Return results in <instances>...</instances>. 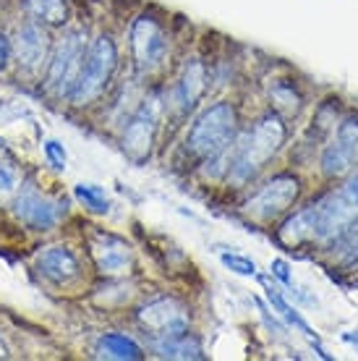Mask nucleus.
Returning a JSON list of instances; mask_svg holds the SVG:
<instances>
[{
    "instance_id": "nucleus-16",
    "label": "nucleus",
    "mask_w": 358,
    "mask_h": 361,
    "mask_svg": "<svg viewBox=\"0 0 358 361\" xmlns=\"http://www.w3.org/2000/svg\"><path fill=\"white\" fill-rule=\"evenodd\" d=\"M278 241L283 246H290V249H298V246L314 241V209L311 204L304 209H298L288 217L285 223L278 228Z\"/></svg>"
},
{
    "instance_id": "nucleus-27",
    "label": "nucleus",
    "mask_w": 358,
    "mask_h": 361,
    "mask_svg": "<svg viewBox=\"0 0 358 361\" xmlns=\"http://www.w3.org/2000/svg\"><path fill=\"white\" fill-rule=\"evenodd\" d=\"M272 272H275V278H278L283 286L293 288V278H290V272H288V264L283 262V259H275V262H272Z\"/></svg>"
},
{
    "instance_id": "nucleus-29",
    "label": "nucleus",
    "mask_w": 358,
    "mask_h": 361,
    "mask_svg": "<svg viewBox=\"0 0 358 361\" xmlns=\"http://www.w3.org/2000/svg\"><path fill=\"white\" fill-rule=\"evenodd\" d=\"M345 341H348V343H353L358 348V330H350V333H345Z\"/></svg>"
},
{
    "instance_id": "nucleus-15",
    "label": "nucleus",
    "mask_w": 358,
    "mask_h": 361,
    "mask_svg": "<svg viewBox=\"0 0 358 361\" xmlns=\"http://www.w3.org/2000/svg\"><path fill=\"white\" fill-rule=\"evenodd\" d=\"M206 90V68L202 61H188L183 73H180L178 90H175V97H178L180 110H194L197 102L202 99Z\"/></svg>"
},
{
    "instance_id": "nucleus-26",
    "label": "nucleus",
    "mask_w": 358,
    "mask_h": 361,
    "mask_svg": "<svg viewBox=\"0 0 358 361\" xmlns=\"http://www.w3.org/2000/svg\"><path fill=\"white\" fill-rule=\"evenodd\" d=\"M45 154H47V160H50V165H53V168H58V171H63V168H66L68 154H66V149H63L61 142L47 139V142H45Z\"/></svg>"
},
{
    "instance_id": "nucleus-18",
    "label": "nucleus",
    "mask_w": 358,
    "mask_h": 361,
    "mask_svg": "<svg viewBox=\"0 0 358 361\" xmlns=\"http://www.w3.org/2000/svg\"><path fill=\"white\" fill-rule=\"evenodd\" d=\"M24 8L42 27H63L71 16L68 0H24Z\"/></svg>"
},
{
    "instance_id": "nucleus-13",
    "label": "nucleus",
    "mask_w": 358,
    "mask_h": 361,
    "mask_svg": "<svg viewBox=\"0 0 358 361\" xmlns=\"http://www.w3.org/2000/svg\"><path fill=\"white\" fill-rule=\"evenodd\" d=\"M16 217L32 231H50L61 217V204L37 194L35 189L21 191L16 197Z\"/></svg>"
},
{
    "instance_id": "nucleus-14",
    "label": "nucleus",
    "mask_w": 358,
    "mask_h": 361,
    "mask_svg": "<svg viewBox=\"0 0 358 361\" xmlns=\"http://www.w3.org/2000/svg\"><path fill=\"white\" fill-rule=\"evenodd\" d=\"M37 270L42 272L50 283L66 286L73 278H79V259L66 246H47L37 254Z\"/></svg>"
},
{
    "instance_id": "nucleus-22",
    "label": "nucleus",
    "mask_w": 358,
    "mask_h": 361,
    "mask_svg": "<svg viewBox=\"0 0 358 361\" xmlns=\"http://www.w3.org/2000/svg\"><path fill=\"white\" fill-rule=\"evenodd\" d=\"M261 280H264V286H267V298H269V304H272V307L278 309L280 314L285 317V319H288V322H290L293 327H298V330H304L306 335H314V333H311V327H309V325L304 322V317L298 314L296 307H290V304H288V298L283 296V293H280V290L275 288L272 283H269V278H261Z\"/></svg>"
},
{
    "instance_id": "nucleus-17",
    "label": "nucleus",
    "mask_w": 358,
    "mask_h": 361,
    "mask_svg": "<svg viewBox=\"0 0 358 361\" xmlns=\"http://www.w3.org/2000/svg\"><path fill=\"white\" fill-rule=\"evenodd\" d=\"M154 351L162 359H204V348L199 338L188 333L173 335V338H154Z\"/></svg>"
},
{
    "instance_id": "nucleus-7",
    "label": "nucleus",
    "mask_w": 358,
    "mask_h": 361,
    "mask_svg": "<svg viewBox=\"0 0 358 361\" xmlns=\"http://www.w3.org/2000/svg\"><path fill=\"white\" fill-rule=\"evenodd\" d=\"M319 165L327 178H345L353 168H358V116L342 118L335 139L324 147Z\"/></svg>"
},
{
    "instance_id": "nucleus-3",
    "label": "nucleus",
    "mask_w": 358,
    "mask_h": 361,
    "mask_svg": "<svg viewBox=\"0 0 358 361\" xmlns=\"http://www.w3.org/2000/svg\"><path fill=\"white\" fill-rule=\"evenodd\" d=\"M235 134H238V113H235L233 102L220 99L194 121L186 147L191 149V154L209 160L215 154L228 152L235 145Z\"/></svg>"
},
{
    "instance_id": "nucleus-5",
    "label": "nucleus",
    "mask_w": 358,
    "mask_h": 361,
    "mask_svg": "<svg viewBox=\"0 0 358 361\" xmlns=\"http://www.w3.org/2000/svg\"><path fill=\"white\" fill-rule=\"evenodd\" d=\"M84 32L81 29H71L61 37V42L53 47V55L47 61V73L45 84L47 90H55L61 97H71L73 84L79 79L81 63H84Z\"/></svg>"
},
{
    "instance_id": "nucleus-8",
    "label": "nucleus",
    "mask_w": 358,
    "mask_h": 361,
    "mask_svg": "<svg viewBox=\"0 0 358 361\" xmlns=\"http://www.w3.org/2000/svg\"><path fill=\"white\" fill-rule=\"evenodd\" d=\"M157 121H160V102H157V97H149L144 99L142 108L136 110L131 121L125 123L123 152L134 163H144L152 152L154 136H157Z\"/></svg>"
},
{
    "instance_id": "nucleus-19",
    "label": "nucleus",
    "mask_w": 358,
    "mask_h": 361,
    "mask_svg": "<svg viewBox=\"0 0 358 361\" xmlns=\"http://www.w3.org/2000/svg\"><path fill=\"white\" fill-rule=\"evenodd\" d=\"M97 356L99 359L136 361V359H142L144 353H142V348H139V343H134L128 335L108 333L97 341Z\"/></svg>"
},
{
    "instance_id": "nucleus-25",
    "label": "nucleus",
    "mask_w": 358,
    "mask_h": 361,
    "mask_svg": "<svg viewBox=\"0 0 358 361\" xmlns=\"http://www.w3.org/2000/svg\"><path fill=\"white\" fill-rule=\"evenodd\" d=\"M225 267H230L238 275H257V264L249 257H241V254H220Z\"/></svg>"
},
{
    "instance_id": "nucleus-24",
    "label": "nucleus",
    "mask_w": 358,
    "mask_h": 361,
    "mask_svg": "<svg viewBox=\"0 0 358 361\" xmlns=\"http://www.w3.org/2000/svg\"><path fill=\"white\" fill-rule=\"evenodd\" d=\"M18 191V171L11 163H0V202H8Z\"/></svg>"
},
{
    "instance_id": "nucleus-28",
    "label": "nucleus",
    "mask_w": 358,
    "mask_h": 361,
    "mask_svg": "<svg viewBox=\"0 0 358 361\" xmlns=\"http://www.w3.org/2000/svg\"><path fill=\"white\" fill-rule=\"evenodd\" d=\"M11 61V39L6 35H0V71L8 66Z\"/></svg>"
},
{
    "instance_id": "nucleus-20",
    "label": "nucleus",
    "mask_w": 358,
    "mask_h": 361,
    "mask_svg": "<svg viewBox=\"0 0 358 361\" xmlns=\"http://www.w3.org/2000/svg\"><path fill=\"white\" fill-rule=\"evenodd\" d=\"M269 99H272V105H275V113L283 118H293L301 113V105H304V99L301 94L296 92V87L288 82H278L269 87Z\"/></svg>"
},
{
    "instance_id": "nucleus-9",
    "label": "nucleus",
    "mask_w": 358,
    "mask_h": 361,
    "mask_svg": "<svg viewBox=\"0 0 358 361\" xmlns=\"http://www.w3.org/2000/svg\"><path fill=\"white\" fill-rule=\"evenodd\" d=\"M131 53H134L136 71H152L162 63V58L168 53V39L165 32L152 16H139L131 27Z\"/></svg>"
},
{
    "instance_id": "nucleus-6",
    "label": "nucleus",
    "mask_w": 358,
    "mask_h": 361,
    "mask_svg": "<svg viewBox=\"0 0 358 361\" xmlns=\"http://www.w3.org/2000/svg\"><path fill=\"white\" fill-rule=\"evenodd\" d=\"M298 194H301V180L290 173H280L275 178L269 180L267 186H261L257 191V197L249 199L246 204V212L257 220H275V217L285 215L288 209L296 204Z\"/></svg>"
},
{
    "instance_id": "nucleus-2",
    "label": "nucleus",
    "mask_w": 358,
    "mask_h": 361,
    "mask_svg": "<svg viewBox=\"0 0 358 361\" xmlns=\"http://www.w3.org/2000/svg\"><path fill=\"white\" fill-rule=\"evenodd\" d=\"M314 209V241L335 244L338 238L358 228V168L345 176L338 189L311 202Z\"/></svg>"
},
{
    "instance_id": "nucleus-21",
    "label": "nucleus",
    "mask_w": 358,
    "mask_h": 361,
    "mask_svg": "<svg viewBox=\"0 0 358 361\" xmlns=\"http://www.w3.org/2000/svg\"><path fill=\"white\" fill-rule=\"evenodd\" d=\"M335 262L348 272L358 270V228L348 231L342 238L335 241Z\"/></svg>"
},
{
    "instance_id": "nucleus-10",
    "label": "nucleus",
    "mask_w": 358,
    "mask_h": 361,
    "mask_svg": "<svg viewBox=\"0 0 358 361\" xmlns=\"http://www.w3.org/2000/svg\"><path fill=\"white\" fill-rule=\"evenodd\" d=\"M136 319L154 338H173V335L188 333V312L175 298H157L144 304Z\"/></svg>"
},
{
    "instance_id": "nucleus-11",
    "label": "nucleus",
    "mask_w": 358,
    "mask_h": 361,
    "mask_svg": "<svg viewBox=\"0 0 358 361\" xmlns=\"http://www.w3.org/2000/svg\"><path fill=\"white\" fill-rule=\"evenodd\" d=\"M90 254L94 259V267H97L102 275L108 278H118V275H125L134 264V252L131 246L125 244L123 238H118L113 233H94L90 241Z\"/></svg>"
},
{
    "instance_id": "nucleus-23",
    "label": "nucleus",
    "mask_w": 358,
    "mask_h": 361,
    "mask_svg": "<svg viewBox=\"0 0 358 361\" xmlns=\"http://www.w3.org/2000/svg\"><path fill=\"white\" fill-rule=\"evenodd\" d=\"M76 197H79V202L84 207L92 209V212H97V215L110 212L108 194L99 189V186H94V183H79V186H76Z\"/></svg>"
},
{
    "instance_id": "nucleus-1",
    "label": "nucleus",
    "mask_w": 358,
    "mask_h": 361,
    "mask_svg": "<svg viewBox=\"0 0 358 361\" xmlns=\"http://www.w3.org/2000/svg\"><path fill=\"white\" fill-rule=\"evenodd\" d=\"M283 142H285V121H283V116H278V113L261 116L246 131L241 145H235V149L230 152L228 178H233L238 186L249 183L264 168V163H269L280 152Z\"/></svg>"
},
{
    "instance_id": "nucleus-12",
    "label": "nucleus",
    "mask_w": 358,
    "mask_h": 361,
    "mask_svg": "<svg viewBox=\"0 0 358 361\" xmlns=\"http://www.w3.org/2000/svg\"><path fill=\"white\" fill-rule=\"evenodd\" d=\"M47 53H50V37L42 29V24H27L16 32V37L11 39V55L16 58V63L24 71H37L42 68Z\"/></svg>"
},
{
    "instance_id": "nucleus-30",
    "label": "nucleus",
    "mask_w": 358,
    "mask_h": 361,
    "mask_svg": "<svg viewBox=\"0 0 358 361\" xmlns=\"http://www.w3.org/2000/svg\"><path fill=\"white\" fill-rule=\"evenodd\" d=\"M11 356V351H8V345H6V341L0 338V359H8Z\"/></svg>"
},
{
    "instance_id": "nucleus-4",
    "label": "nucleus",
    "mask_w": 358,
    "mask_h": 361,
    "mask_svg": "<svg viewBox=\"0 0 358 361\" xmlns=\"http://www.w3.org/2000/svg\"><path fill=\"white\" fill-rule=\"evenodd\" d=\"M118 66V47L108 35L97 37L84 55V63H81L79 79L73 84L71 102L73 105H90L105 92V87L110 84L113 73Z\"/></svg>"
}]
</instances>
